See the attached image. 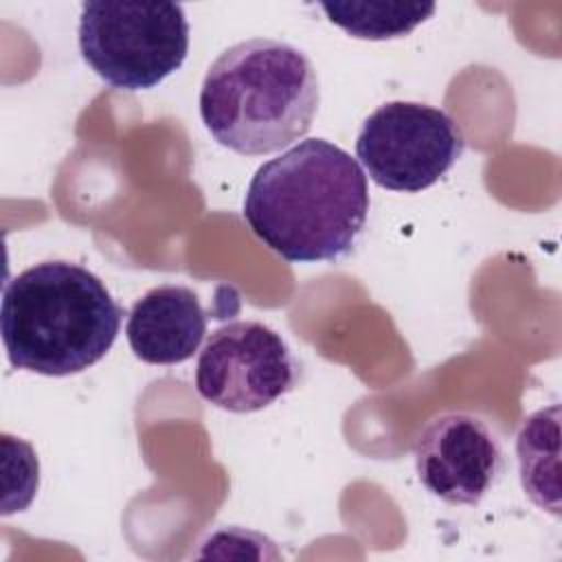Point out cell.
<instances>
[{"label":"cell","mask_w":562,"mask_h":562,"mask_svg":"<svg viewBox=\"0 0 562 562\" xmlns=\"http://www.w3.org/2000/svg\"><path fill=\"white\" fill-rule=\"evenodd\" d=\"M560 406L542 408L529 415L516 439L520 483L525 494L542 509L560 514L558 503V439H560Z\"/></svg>","instance_id":"9c48e42d"},{"label":"cell","mask_w":562,"mask_h":562,"mask_svg":"<svg viewBox=\"0 0 562 562\" xmlns=\"http://www.w3.org/2000/svg\"><path fill=\"white\" fill-rule=\"evenodd\" d=\"M415 470L422 485L450 505H476L503 474V443L490 422L470 411H446L419 432Z\"/></svg>","instance_id":"52a82bcc"},{"label":"cell","mask_w":562,"mask_h":562,"mask_svg":"<svg viewBox=\"0 0 562 562\" xmlns=\"http://www.w3.org/2000/svg\"><path fill=\"white\" fill-rule=\"evenodd\" d=\"M296 384V360L288 342L259 321L217 327L198 356L195 389L228 413H255Z\"/></svg>","instance_id":"8992f818"},{"label":"cell","mask_w":562,"mask_h":562,"mask_svg":"<svg viewBox=\"0 0 562 562\" xmlns=\"http://www.w3.org/2000/svg\"><path fill=\"white\" fill-rule=\"evenodd\" d=\"M241 213L285 261H336L351 252L364 228L367 176L342 147L307 138L255 171Z\"/></svg>","instance_id":"6da1fadb"},{"label":"cell","mask_w":562,"mask_h":562,"mask_svg":"<svg viewBox=\"0 0 562 562\" xmlns=\"http://www.w3.org/2000/svg\"><path fill=\"white\" fill-rule=\"evenodd\" d=\"M454 119L417 101H389L373 110L356 138V156L369 178L402 193L432 187L463 154Z\"/></svg>","instance_id":"5b68a950"},{"label":"cell","mask_w":562,"mask_h":562,"mask_svg":"<svg viewBox=\"0 0 562 562\" xmlns=\"http://www.w3.org/2000/svg\"><path fill=\"white\" fill-rule=\"evenodd\" d=\"M327 20L360 40L408 35L435 13L432 2H321Z\"/></svg>","instance_id":"30bf717a"},{"label":"cell","mask_w":562,"mask_h":562,"mask_svg":"<svg viewBox=\"0 0 562 562\" xmlns=\"http://www.w3.org/2000/svg\"><path fill=\"white\" fill-rule=\"evenodd\" d=\"M206 334V314L193 290L158 285L130 310L125 336L134 356L147 364L189 360Z\"/></svg>","instance_id":"ba28073f"},{"label":"cell","mask_w":562,"mask_h":562,"mask_svg":"<svg viewBox=\"0 0 562 562\" xmlns=\"http://www.w3.org/2000/svg\"><path fill=\"white\" fill-rule=\"evenodd\" d=\"M79 50L112 88L149 90L182 66L189 22L173 2H83Z\"/></svg>","instance_id":"277c9868"},{"label":"cell","mask_w":562,"mask_h":562,"mask_svg":"<svg viewBox=\"0 0 562 562\" xmlns=\"http://www.w3.org/2000/svg\"><path fill=\"white\" fill-rule=\"evenodd\" d=\"M318 103V75L307 55L270 37L226 48L200 90L204 127L222 147L244 156L272 154L305 136Z\"/></svg>","instance_id":"3957f363"},{"label":"cell","mask_w":562,"mask_h":562,"mask_svg":"<svg viewBox=\"0 0 562 562\" xmlns=\"http://www.w3.org/2000/svg\"><path fill=\"white\" fill-rule=\"evenodd\" d=\"M123 307L83 266L40 261L2 292L0 334L11 367L64 378L97 364L114 345Z\"/></svg>","instance_id":"7a4b0ae2"}]
</instances>
